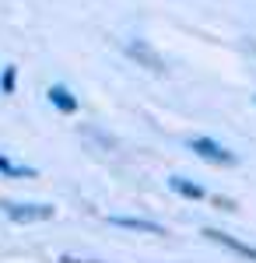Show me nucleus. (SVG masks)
Segmentation results:
<instances>
[{
  "label": "nucleus",
  "instance_id": "nucleus-1",
  "mask_svg": "<svg viewBox=\"0 0 256 263\" xmlns=\"http://www.w3.org/2000/svg\"><path fill=\"white\" fill-rule=\"evenodd\" d=\"M0 211H4L14 224L49 221V218L57 214V207H53V203H14V200H0Z\"/></svg>",
  "mask_w": 256,
  "mask_h": 263
},
{
  "label": "nucleus",
  "instance_id": "nucleus-2",
  "mask_svg": "<svg viewBox=\"0 0 256 263\" xmlns=\"http://www.w3.org/2000/svg\"><path fill=\"white\" fill-rule=\"evenodd\" d=\"M190 151L211 165H235V155L225 144H217L214 137H190Z\"/></svg>",
  "mask_w": 256,
  "mask_h": 263
},
{
  "label": "nucleus",
  "instance_id": "nucleus-3",
  "mask_svg": "<svg viewBox=\"0 0 256 263\" xmlns=\"http://www.w3.org/2000/svg\"><path fill=\"white\" fill-rule=\"evenodd\" d=\"M46 99H49V105H53V109H60L63 116H74V112L81 109V102L74 99V91H70L67 84H53V88L46 91Z\"/></svg>",
  "mask_w": 256,
  "mask_h": 263
},
{
  "label": "nucleus",
  "instance_id": "nucleus-4",
  "mask_svg": "<svg viewBox=\"0 0 256 263\" xmlns=\"http://www.w3.org/2000/svg\"><path fill=\"white\" fill-rule=\"evenodd\" d=\"M109 224L130 228V232H148V235H165V228H161L158 221H148V218H123V214H109Z\"/></svg>",
  "mask_w": 256,
  "mask_h": 263
},
{
  "label": "nucleus",
  "instance_id": "nucleus-5",
  "mask_svg": "<svg viewBox=\"0 0 256 263\" xmlns=\"http://www.w3.org/2000/svg\"><path fill=\"white\" fill-rule=\"evenodd\" d=\"M204 235H207V239H214V242H221V246H228L232 253L246 256V260H256V246H246V242H239V239H232V235H225V232H214V228H207Z\"/></svg>",
  "mask_w": 256,
  "mask_h": 263
},
{
  "label": "nucleus",
  "instance_id": "nucleus-6",
  "mask_svg": "<svg viewBox=\"0 0 256 263\" xmlns=\"http://www.w3.org/2000/svg\"><path fill=\"white\" fill-rule=\"evenodd\" d=\"M169 186H172V193L186 197V200H204V186H197V182H190V179H182V176H172V179H169Z\"/></svg>",
  "mask_w": 256,
  "mask_h": 263
},
{
  "label": "nucleus",
  "instance_id": "nucleus-7",
  "mask_svg": "<svg viewBox=\"0 0 256 263\" xmlns=\"http://www.w3.org/2000/svg\"><path fill=\"white\" fill-rule=\"evenodd\" d=\"M0 172H4V176H35V168H28V165H14L11 158H4V155H0Z\"/></svg>",
  "mask_w": 256,
  "mask_h": 263
},
{
  "label": "nucleus",
  "instance_id": "nucleus-8",
  "mask_svg": "<svg viewBox=\"0 0 256 263\" xmlns=\"http://www.w3.org/2000/svg\"><path fill=\"white\" fill-rule=\"evenodd\" d=\"M14 81H18V70H14V67H4V74H0V91H4V95H14Z\"/></svg>",
  "mask_w": 256,
  "mask_h": 263
}]
</instances>
